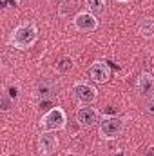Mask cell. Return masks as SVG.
Masks as SVG:
<instances>
[{
    "label": "cell",
    "instance_id": "1",
    "mask_svg": "<svg viewBox=\"0 0 154 156\" xmlns=\"http://www.w3.org/2000/svg\"><path fill=\"white\" fill-rule=\"evenodd\" d=\"M38 40V27L35 22H22L20 26H16L9 37V44L15 49L26 51L29 47H33Z\"/></svg>",
    "mask_w": 154,
    "mask_h": 156
},
{
    "label": "cell",
    "instance_id": "2",
    "mask_svg": "<svg viewBox=\"0 0 154 156\" xmlns=\"http://www.w3.org/2000/svg\"><path fill=\"white\" fill-rule=\"evenodd\" d=\"M65 123H67V115H65V111H64L62 107H58V105L51 107L44 116L40 118V127H42V131H51V133L62 131V129L65 127Z\"/></svg>",
    "mask_w": 154,
    "mask_h": 156
},
{
    "label": "cell",
    "instance_id": "3",
    "mask_svg": "<svg viewBox=\"0 0 154 156\" xmlns=\"http://www.w3.org/2000/svg\"><path fill=\"white\" fill-rule=\"evenodd\" d=\"M123 133V120L118 116H102L98 123V134L102 140H114Z\"/></svg>",
    "mask_w": 154,
    "mask_h": 156
},
{
    "label": "cell",
    "instance_id": "4",
    "mask_svg": "<svg viewBox=\"0 0 154 156\" xmlns=\"http://www.w3.org/2000/svg\"><path fill=\"white\" fill-rule=\"evenodd\" d=\"M73 94H75V98L80 102V105H91V104H94L96 98H98L96 87H93V85L87 83V82H76V83L73 85Z\"/></svg>",
    "mask_w": 154,
    "mask_h": 156
},
{
    "label": "cell",
    "instance_id": "5",
    "mask_svg": "<svg viewBox=\"0 0 154 156\" xmlns=\"http://www.w3.org/2000/svg\"><path fill=\"white\" fill-rule=\"evenodd\" d=\"M100 120H102V116H100V113L94 107H91V105H80L78 107L76 122L82 129H91L96 123H100Z\"/></svg>",
    "mask_w": 154,
    "mask_h": 156
},
{
    "label": "cell",
    "instance_id": "6",
    "mask_svg": "<svg viewBox=\"0 0 154 156\" xmlns=\"http://www.w3.org/2000/svg\"><path fill=\"white\" fill-rule=\"evenodd\" d=\"M73 24H75V29L80 33H93L98 27V18L91 11H80L73 18Z\"/></svg>",
    "mask_w": 154,
    "mask_h": 156
},
{
    "label": "cell",
    "instance_id": "7",
    "mask_svg": "<svg viewBox=\"0 0 154 156\" xmlns=\"http://www.w3.org/2000/svg\"><path fill=\"white\" fill-rule=\"evenodd\" d=\"M136 91L147 102L154 100V76L151 73H142L136 78Z\"/></svg>",
    "mask_w": 154,
    "mask_h": 156
},
{
    "label": "cell",
    "instance_id": "8",
    "mask_svg": "<svg viewBox=\"0 0 154 156\" xmlns=\"http://www.w3.org/2000/svg\"><path fill=\"white\" fill-rule=\"evenodd\" d=\"M37 145H38V153L42 156H51L58 149V138L51 131H42V134L38 136V144Z\"/></svg>",
    "mask_w": 154,
    "mask_h": 156
},
{
    "label": "cell",
    "instance_id": "9",
    "mask_svg": "<svg viewBox=\"0 0 154 156\" xmlns=\"http://www.w3.org/2000/svg\"><path fill=\"white\" fill-rule=\"evenodd\" d=\"M89 78L96 83H105L111 78V67L103 60H96L89 66Z\"/></svg>",
    "mask_w": 154,
    "mask_h": 156
},
{
    "label": "cell",
    "instance_id": "10",
    "mask_svg": "<svg viewBox=\"0 0 154 156\" xmlns=\"http://www.w3.org/2000/svg\"><path fill=\"white\" fill-rule=\"evenodd\" d=\"M138 35L145 40L154 38V18L152 16H145V18L140 20V24H138Z\"/></svg>",
    "mask_w": 154,
    "mask_h": 156
},
{
    "label": "cell",
    "instance_id": "11",
    "mask_svg": "<svg viewBox=\"0 0 154 156\" xmlns=\"http://www.w3.org/2000/svg\"><path fill=\"white\" fill-rule=\"evenodd\" d=\"M38 94L42 100H53L56 94V83L51 80H44L38 85Z\"/></svg>",
    "mask_w": 154,
    "mask_h": 156
},
{
    "label": "cell",
    "instance_id": "12",
    "mask_svg": "<svg viewBox=\"0 0 154 156\" xmlns=\"http://www.w3.org/2000/svg\"><path fill=\"white\" fill-rule=\"evenodd\" d=\"M85 4L93 15H102L105 9V0H85Z\"/></svg>",
    "mask_w": 154,
    "mask_h": 156
},
{
    "label": "cell",
    "instance_id": "13",
    "mask_svg": "<svg viewBox=\"0 0 154 156\" xmlns=\"http://www.w3.org/2000/svg\"><path fill=\"white\" fill-rule=\"evenodd\" d=\"M56 69H58L60 73H69V71L73 69V60H71L69 56L60 58V60H58V64H56Z\"/></svg>",
    "mask_w": 154,
    "mask_h": 156
},
{
    "label": "cell",
    "instance_id": "14",
    "mask_svg": "<svg viewBox=\"0 0 154 156\" xmlns=\"http://www.w3.org/2000/svg\"><path fill=\"white\" fill-rule=\"evenodd\" d=\"M11 107V100L7 98V93H4L2 94V111H7Z\"/></svg>",
    "mask_w": 154,
    "mask_h": 156
},
{
    "label": "cell",
    "instance_id": "15",
    "mask_svg": "<svg viewBox=\"0 0 154 156\" xmlns=\"http://www.w3.org/2000/svg\"><path fill=\"white\" fill-rule=\"evenodd\" d=\"M145 111L149 113V115H154V102L151 100L149 104H147V107H145Z\"/></svg>",
    "mask_w": 154,
    "mask_h": 156
},
{
    "label": "cell",
    "instance_id": "16",
    "mask_svg": "<svg viewBox=\"0 0 154 156\" xmlns=\"http://www.w3.org/2000/svg\"><path fill=\"white\" fill-rule=\"evenodd\" d=\"M145 156H154V149H149V151L145 153Z\"/></svg>",
    "mask_w": 154,
    "mask_h": 156
},
{
    "label": "cell",
    "instance_id": "17",
    "mask_svg": "<svg viewBox=\"0 0 154 156\" xmlns=\"http://www.w3.org/2000/svg\"><path fill=\"white\" fill-rule=\"evenodd\" d=\"M114 2H121V4H127V2H131V0H114Z\"/></svg>",
    "mask_w": 154,
    "mask_h": 156
},
{
    "label": "cell",
    "instance_id": "18",
    "mask_svg": "<svg viewBox=\"0 0 154 156\" xmlns=\"http://www.w3.org/2000/svg\"><path fill=\"white\" fill-rule=\"evenodd\" d=\"M15 2H20V0H15Z\"/></svg>",
    "mask_w": 154,
    "mask_h": 156
}]
</instances>
